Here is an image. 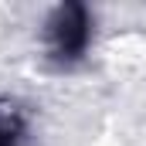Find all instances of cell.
Listing matches in <instances>:
<instances>
[{"instance_id": "obj_1", "label": "cell", "mask_w": 146, "mask_h": 146, "mask_svg": "<svg viewBox=\"0 0 146 146\" xmlns=\"http://www.w3.org/2000/svg\"><path fill=\"white\" fill-rule=\"evenodd\" d=\"M92 37H95V14L78 0L58 3L44 21V51L58 68L82 65L92 51Z\"/></svg>"}, {"instance_id": "obj_2", "label": "cell", "mask_w": 146, "mask_h": 146, "mask_svg": "<svg viewBox=\"0 0 146 146\" xmlns=\"http://www.w3.org/2000/svg\"><path fill=\"white\" fill-rule=\"evenodd\" d=\"M31 139V115L17 99L0 95V146H27Z\"/></svg>"}]
</instances>
